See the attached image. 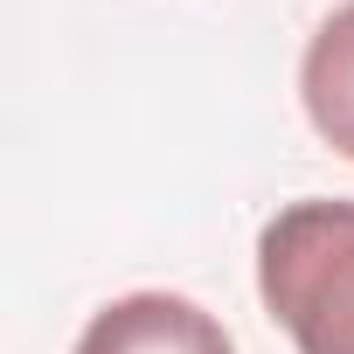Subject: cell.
I'll use <instances>...</instances> for the list:
<instances>
[{
  "label": "cell",
  "mask_w": 354,
  "mask_h": 354,
  "mask_svg": "<svg viewBox=\"0 0 354 354\" xmlns=\"http://www.w3.org/2000/svg\"><path fill=\"white\" fill-rule=\"evenodd\" d=\"M257 292L299 354H354V202H292L257 236Z\"/></svg>",
  "instance_id": "6da1fadb"
},
{
  "label": "cell",
  "mask_w": 354,
  "mask_h": 354,
  "mask_svg": "<svg viewBox=\"0 0 354 354\" xmlns=\"http://www.w3.org/2000/svg\"><path fill=\"white\" fill-rule=\"evenodd\" d=\"M77 354H236L223 319L202 313L195 299H174V292H132V299H111Z\"/></svg>",
  "instance_id": "7a4b0ae2"
},
{
  "label": "cell",
  "mask_w": 354,
  "mask_h": 354,
  "mask_svg": "<svg viewBox=\"0 0 354 354\" xmlns=\"http://www.w3.org/2000/svg\"><path fill=\"white\" fill-rule=\"evenodd\" d=\"M299 97H306V118L313 132L354 160V0L333 8L313 42H306V63H299Z\"/></svg>",
  "instance_id": "3957f363"
}]
</instances>
